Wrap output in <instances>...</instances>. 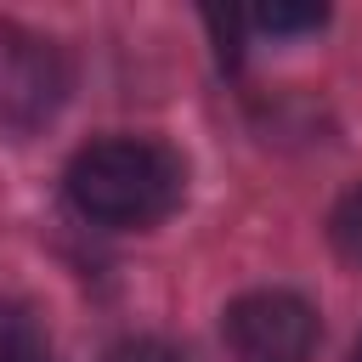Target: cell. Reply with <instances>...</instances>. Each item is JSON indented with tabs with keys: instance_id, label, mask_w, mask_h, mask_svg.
I'll use <instances>...</instances> for the list:
<instances>
[{
	"instance_id": "277c9868",
	"label": "cell",
	"mask_w": 362,
	"mask_h": 362,
	"mask_svg": "<svg viewBox=\"0 0 362 362\" xmlns=\"http://www.w3.org/2000/svg\"><path fill=\"white\" fill-rule=\"evenodd\" d=\"M0 362H45L40 322H34V311L17 305V300H0Z\"/></svg>"
},
{
	"instance_id": "7a4b0ae2",
	"label": "cell",
	"mask_w": 362,
	"mask_h": 362,
	"mask_svg": "<svg viewBox=\"0 0 362 362\" xmlns=\"http://www.w3.org/2000/svg\"><path fill=\"white\" fill-rule=\"evenodd\" d=\"M221 339H226L232 362H311L317 311L288 288H255L226 305Z\"/></svg>"
},
{
	"instance_id": "5b68a950",
	"label": "cell",
	"mask_w": 362,
	"mask_h": 362,
	"mask_svg": "<svg viewBox=\"0 0 362 362\" xmlns=\"http://www.w3.org/2000/svg\"><path fill=\"white\" fill-rule=\"evenodd\" d=\"M328 238H334L339 260L362 266V181H356V187L334 204V215H328Z\"/></svg>"
},
{
	"instance_id": "8992f818",
	"label": "cell",
	"mask_w": 362,
	"mask_h": 362,
	"mask_svg": "<svg viewBox=\"0 0 362 362\" xmlns=\"http://www.w3.org/2000/svg\"><path fill=\"white\" fill-rule=\"evenodd\" d=\"M249 23L260 34H305V28H322L328 11H283V6H272V11H249Z\"/></svg>"
},
{
	"instance_id": "6da1fadb",
	"label": "cell",
	"mask_w": 362,
	"mask_h": 362,
	"mask_svg": "<svg viewBox=\"0 0 362 362\" xmlns=\"http://www.w3.org/2000/svg\"><path fill=\"white\" fill-rule=\"evenodd\" d=\"M68 204L107 232H147L187 198V164L153 136H102L68 158Z\"/></svg>"
},
{
	"instance_id": "3957f363",
	"label": "cell",
	"mask_w": 362,
	"mask_h": 362,
	"mask_svg": "<svg viewBox=\"0 0 362 362\" xmlns=\"http://www.w3.org/2000/svg\"><path fill=\"white\" fill-rule=\"evenodd\" d=\"M68 96V62L51 40L0 28V130L28 136L40 130Z\"/></svg>"
},
{
	"instance_id": "52a82bcc",
	"label": "cell",
	"mask_w": 362,
	"mask_h": 362,
	"mask_svg": "<svg viewBox=\"0 0 362 362\" xmlns=\"http://www.w3.org/2000/svg\"><path fill=\"white\" fill-rule=\"evenodd\" d=\"M107 362H181V351H170L164 339H124L107 351Z\"/></svg>"
},
{
	"instance_id": "ba28073f",
	"label": "cell",
	"mask_w": 362,
	"mask_h": 362,
	"mask_svg": "<svg viewBox=\"0 0 362 362\" xmlns=\"http://www.w3.org/2000/svg\"><path fill=\"white\" fill-rule=\"evenodd\" d=\"M351 362H362V345H356V351H351Z\"/></svg>"
}]
</instances>
